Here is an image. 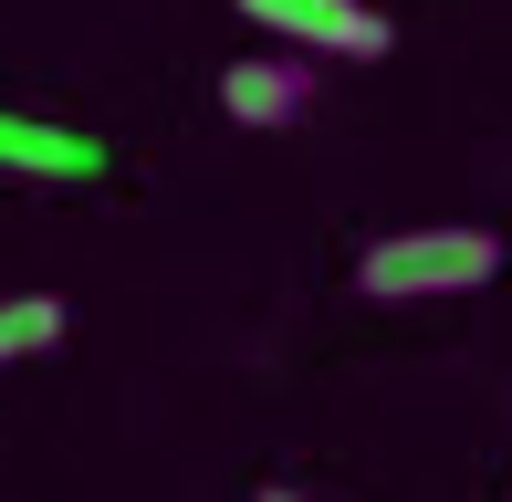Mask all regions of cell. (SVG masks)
I'll return each mask as SVG.
<instances>
[{
  "mask_svg": "<svg viewBox=\"0 0 512 502\" xmlns=\"http://www.w3.org/2000/svg\"><path fill=\"white\" fill-rule=\"evenodd\" d=\"M502 272V241L471 220H429V231H387L356 251V293L366 304H439V293H481Z\"/></svg>",
  "mask_w": 512,
  "mask_h": 502,
  "instance_id": "cell-1",
  "label": "cell"
},
{
  "mask_svg": "<svg viewBox=\"0 0 512 502\" xmlns=\"http://www.w3.org/2000/svg\"><path fill=\"white\" fill-rule=\"evenodd\" d=\"M230 11H241L251 32H283L293 53H335V63H377L387 42H398L377 0H230Z\"/></svg>",
  "mask_w": 512,
  "mask_h": 502,
  "instance_id": "cell-2",
  "label": "cell"
},
{
  "mask_svg": "<svg viewBox=\"0 0 512 502\" xmlns=\"http://www.w3.org/2000/svg\"><path fill=\"white\" fill-rule=\"evenodd\" d=\"M304 105H314V74H304L293 53H241V63L220 74V116H230V126H293Z\"/></svg>",
  "mask_w": 512,
  "mask_h": 502,
  "instance_id": "cell-3",
  "label": "cell"
},
{
  "mask_svg": "<svg viewBox=\"0 0 512 502\" xmlns=\"http://www.w3.org/2000/svg\"><path fill=\"white\" fill-rule=\"evenodd\" d=\"M0 168H21V178H105V147H95L84 126L0 116Z\"/></svg>",
  "mask_w": 512,
  "mask_h": 502,
  "instance_id": "cell-4",
  "label": "cell"
},
{
  "mask_svg": "<svg viewBox=\"0 0 512 502\" xmlns=\"http://www.w3.org/2000/svg\"><path fill=\"white\" fill-rule=\"evenodd\" d=\"M53 335H63V304H53V293H0V367L42 356Z\"/></svg>",
  "mask_w": 512,
  "mask_h": 502,
  "instance_id": "cell-5",
  "label": "cell"
},
{
  "mask_svg": "<svg viewBox=\"0 0 512 502\" xmlns=\"http://www.w3.org/2000/svg\"><path fill=\"white\" fill-rule=\"evenodd\" d=\"M251 502H314V492H293V482H272V492H251Z\"/></svg>",
  "mask_w": 512,
  "mask_h": 502,
  "instance_id": "cell-6",
  "label": "cell"
}]
</instances>
